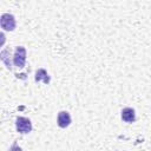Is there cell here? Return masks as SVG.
Instances as JSON below:
<instances>
[{
    "label": "cell",
    "mask_w": 151,
    "mask_h": 151,
    "mask_svg": "<svg viewBox=\"0 0 151 151\" xmlns=\"http://www.w3.org/2000/svg\"><path fill=\"white\" fill-rule=\"evenodd\" d=\"M40 80H44L45 84H48L50 83V77H48L47 72L44 68L38 70L37 73H35V81H40Z\"/></svg>",
    "instance_id": "obj_6"
},
{
    "label": "cell",
    "mask_w": 151,
    "mask_h": 151,
    "mask_svg": "<svg viewBox=\"0 0 151 151\" xmlns=\"http://www.w3.org/2000/svg\"><path fill=\"white\" fill-rule=\"evenodd\" d=\"M26 61V50L22 46H17L14 51V57H13V63L17 67L22 68L25 66Z\"/></svg>",
    "instance_id": "obj_1"
},
{
    "label": "cell",
    "mask_w": 151,
    "mask_h": 151,
    "mask_svg": "<svg viewBox=\"0 0 151 151\" xmlns=\"http://www.w3.org/2000/svg\"><path fill=\"white\" fill-rule=\"evenodd\" d=\"M0 24H1V28H4L5 31H13L15 28V19L9 13H4L1 15Z\"/></svg>",
    "instance_id": "obj_3"
},
{
    "label": "cell",
    "mask_w": 151,
    "mask_h": 151,
    "mask_svg": "<svg viewBox=\"0 0 151 151\" xmlns=\"http://www.w3.org/2000/svg\"><path fill=\"white\" fill-rule=\"evenodd\" d=\"M15 127H17V131L20 133H28L32 131V123L28 118L18 117L15 120Z\"/></svg>",
    "instance_id": "obj_2"
},
{
    "label": "cell",
    "mask_w": 151,
    "mask_h": 151,
    "mask_svg": "<svg viewBox=\"0 0 151 151\" xmlns=\"http://www.w3.org/2000/svg\"><path fill=\"white\" fill-rule=\"evenodd\" d=\"M57 123L59 125V127H67L70 124H71V116L67 111H60L58 113V119H57Z\"/></svg>",
    "instance_id": "obj_4"
},
{
    "label": "cell",
    "mask_w": 151,
    "mask_h": 151,
    "mask_svg": "<svg viewBox=\"0 0 151 151\" xmlns=\"http://www.w3.org/2000/svg\"><path fill=\"white\" fill-rule=\"evenodd\" d=\"M122 119L126 123H133L136 120V113L134 110L131 107H125L122 110Z\"/></svg>",
    "instance_id": "obj_5"
}]
</instances>
